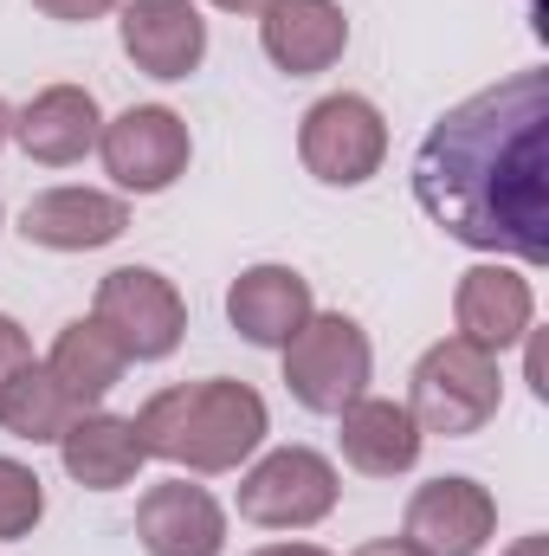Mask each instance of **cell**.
Listing matches in <instances>:
<instances>
[{
    "instance_id": "obj_1",
    "label": "cell",
    "mask_w": 549,
    "mask_h": 556,
    "mask_svg": "<svg viewBox=\"0 0 549 556\" xmlns=\"http://www.w3.org/2000/svg\"><path fill=\"white\" fill-rule=\"evenodd\" d=\"M420 214L491 260H549V72H511L452 104L413 149Z\"/></svg>"
},
{
    "instance_id": "obj_2",
    "label": "cell",
    "mask_w": 549,
    "mask_h": 556,
    "mask_svg": "<svg viewBox=\"0 0 549 556\" xmlns=\"http://www.w3.org/2000/svg\"><path fill=\"white\" fill-rule=\"evenodd\" d=\"M142 453L149 459H168L181 472H240L266 433H272V415H266V395L253 382H233V376H207V382H175V389H155L137 415Z\"/></svg>"
},
{
    "instance_id": "obj_3",
    "label": "cell",
    "mask_w": 549,
    "mask_h": 556,
    "mask_svg": "<svg viewBox=\"0 0 549 556\" xmlns=\"http://www.w3.org/2000/svg\"><path fill=\"white\" fill-rule=\"evenodd\" d=\"M505 408V369L491 350L465 343V337H439L408 376V415L420 433L439 440H465L478 427H491Z\"/></svg>"
},
{
    "instance_id": "obj_4",
    "label": "cell",
    "mask_w": 549,
    "mask_h": 556,
    "mask_svg": "<svg viewBox=\"0 0 549 556\" xmlns=\"http://www.w3.org/2000/svg\"><path fill=\"white\" fill-rule=\"evenodd\" d=\"M278 356H284V389L304 415H343L356 395H369L375 376L369 330L343 311H310V324Z\"/></svg>"
},
{
    "instance_id": "obj_5",
    "label": "cell",
    "mask_w": 549,
    "mask_h": 556,
    "mask_svg": "<svg viewBox=\"0 0 549 556\" xmlns=\"http://www.w3.org/2000/svg\"><path fill=\"white\" fill-rule=\"evenodd\" d=\"M336 466L317 446H272L240 472V518L259 531H310L336 511Z\"/></svg>"
},
{
    "instance_id": "obj_6",
    "label": "cell",
    "mask_w": 549,
    "mask_h": 556,
    "mask_svg": "<svg viewBox=\"0 0 549 556\" xmlns=\"http://www.w3.org/2000/svg\"><path fill=\"white\" fill-rule=\"evenodd\" d=\"M297 162L323 188H362L388 162V117L362 91H330L297 124Z\"/></svg>"
},
{
    "instance_id": "obj_7",
    "label": "cell",
    "mask_w": 549,
    "mask_h": 556,
    "mask_svg": "<svg viewBox=\"0 0 549 556\" xmlns=\"http://www.w3.org/2000/svg\"><path fill=\"white\" fill-rule=\"evenodd\" d=\"M91 317L124 343L130 363H168L188 337V298L175 291V278L155 266H117L98 278V304Z\"/></svg>"
},
{
    "instance_id": "obj_8",
    "label": "cell",
    "mask_w": 549,
    "mask_h": 556,
    "mask_svg": "<svg viewBox=\"0 0 549 556\" xmlns=\"http://www.w3.org/2000/svg\"><path fill=\"white\" fill-rule=\"evenodd\" d=\"M98 155H104V175L124 194H168L188 175V162H194V137H188L181 111H168V104H130V111L104 117Z\"/></svg>"
},
{
    "instance_id": "obj_9",
    "label": "cell",
    "mask_w": 549,
    "mask_h": 556,
    "mask_svg": "<svg viewBox=\"0 0 549 556\" xmlns=\"http://www.w3.org/2000/svg\"><path fill=\"white\" fill-rule=\"evenodd\" d=\"M491 538H498V498L478 479L446 472L413 485L401 511V544H413L420 556H478Z\"/></svg>"
},
{
    "instance_id": "obj_10",
    "label": "cell",
    "mask_w": 549,
    "mask_h": 556,
    "mask_svg": "<svg viewBox=\"0 0 549 556\" xmlns=\"http://www.w3.org/2000/svg\"><path fill=\"white\" fill-rule=\"evenodd\" d=\"M117 39H124V59L142 78H162V85L194 78L207 59V20L194 0H124Z\"/></svg>"
},
{
    "instance_id": "obj_11",
    "label": "cell",
    "mask_w": 549,
    "mask_h": 556,
    "mask_svg": "<svg viewBox=\"0 0 549 556\" xmlns=\"http://www.w3.org/2000/svg\"><path fill=\"white\" fill-rule=\"evenodd\" d=\"M452 324H459L452 337H465V343H478V350H491V356L518 350V343L531 337V324H537V291H531L524 266H511V260H485V266L459 273Z\"/></svg>"
},
{
    "instance_id": "obj_12",
    "label": "cell",
    "mask_w": 549,
    "mask_h": 556,
    "mask_svg": "<svg viewBox=\"0 0 549 556\" xmlns=\"http://www.w3.org/2000/svg\"><path fill=\"white\" fill-rule=\"evenodd\" d=\"M130 233V201L104 188H46L20 207V240L46 253H98Z\"/></svg>"
},
{
    "instance_id": "obj_13",
    "label": "cell",
    "mask_w": 549,
    "mask_h": 556,
    "mask_svg": "<svg viewBox=\"0 0 549 556\" xmlns=\"http://www.w3.org/2000/svg\"><path fill=\"white\" fill-rule=\"evenodd\" d=\"M104 137V111L85 85H46L13 111V142L39 168H72Z\"/></svg>"
},
{
    "instance_id": "obj_14",
    "label": "cell",
    "mask_w": 549,
    "mask_h": 556,
    "mask_svg": "<svg viewBox=\"0 0 549 556\" xmlns=\"http://www.w3.org/2000/svg\"><path fill=\"white\" fill-rule=\"evenodd\" d=\"M137 544L149 556H220L227 551V511L207 485L162 479L137 498Z\"/></svg>"
},
{
    "instance_id": "obj_15",
    "label": "cell",
    "mask_w": 549,
    "mask_h": 556,
    "mask_svg": "<svg viewBox=\"0 0 549 556\" xmlns=\"http://www.w3.org/2000/svg\"><path fill=\"white\" fill-rule=\"evenodd\" d=\"M317 298H310V278L297 266H246V273L227 285V324L253 343V350H284L304 324H310Z\"/></svg>"
},
{
    "instance_id": "obj_16",
    "label": "cell",
    "mask_w": 549,
    "mask_h": 556,
    "mask_svg": "<svg viewBox=\"0 0 549 556\" xmlns=\"http://www.w3.org/2000/svg\"><path fill=\"white\" fill-rule=\"evenodd\" d=\"M259 46L284 78H317L349 52V13L336 0H272L259 13Z\"/></svg>"
},
{
    "instance_id": "obj_17",
    "label": "cell",
    "mask_w": 549,
    "mask_h": 556,
    "mask_svg": "<svg viewBox=\"0 0 549 556\" xmlns=\"http://www.w3.org/2000/svg\"><path fill=\"white\" fill-rule=\"evenodd\" d=\"M336 446H343V466H349V472H362V479H401V472L420 466L426 433L413 427L408 402L356 395V402L336 415Z\"/></svg>"
},
{
    "instance_id": "obj_18",
    "label": "cell",
    "mask_w": 549,
    "mask_h": 556,
    "mask_svg": "<svg viewBox=\"0 0 549 556\" xmlns=\"http://www.w3.org/2000/svg\"><path fill=\"white\" fill-rule=\"evenodd\" d=\"M59 459H65V479L85 485V492H124L142 466H149L137 420L111 415V408L72 415V427L59 433Z\"/></svg>"
},
{
    "instance_id": "obj_19",
    "label": "cell",
    "mask_w": 549,
    "mask_h": 556,
    "mask_svg": "<svg viewBox=\"0 0 549 556\" xmlns=\"http://www.w3.org/2000/svg\"><path fill=\"white\" fill-rule=\"evenodd\" d=\"M46 369H52V382H59L78 408H104V395L124 382L130 356H124V343H117L98 317H72V324L52 337Z\"/></svg>"
},
{
    "instance_id": "obj_20",
    "label": "cell",
    "mask_w": 549,
    "mask_h": 556,
    "mask_svg": "<svg viewBox=\"0 0 549 556\" xmlns=\"http://www.w3.org/2000/svg\"><path fill=\"white\" fill-rule=\"evenodd\" d=\"M72 415H85V408L52 382L46 363H26V369L7 382V395H0V427H7L13 440H26V446H59V433L72 427Z\"/></svg>"
},
{
    "instance_id": "obj_21",
    "label": "cell",
    "mask_w": 549,
    "mask_h": 556,
    "mask_svg": "<svg viewBox=\"0 0 549 556\" xmlns=\"http://www.w3.org/2000/svg\"><path fill=\"white\" fill-rule=\"evenodd\" d=\"M39 518H46V485H39V472H33L26 459H7V453H0V544L33 538Z\"/></svg>"
},
{
    "instance_id": "obj_22",
    "label": "cell",
    "mask_w": 549,
    "mask_h": 556,
    "mask_svg": "<svg viewBox=\"0 0 549 556\" xmlns=\"http://www.w3.org/2000/svg\"><path fill=\"white\" fill-rule=\"evenodd\" d=\"M26 363H39V356H33V337L20 330V317L0 311V395H7V382H13Z\"/></svg>"
},
{
    "instance_id": "obj_23",
    "label": "cell",
    "mask_w": 549,
    "mask_h": 556,
    "mask_svg": "<svg viewBox=\"0 0 549 556\" xmlns=\"http://www.w3.org/2000/svg\"><path fill=\"white\" fill-rule=\"evenodd\" d=\"M46 20H59V26H91V20H104V13H117L124 0H33Z\"/></svg>"
},
{
    "instance_id": "obj_24",
    "label": "cell",
    "mask_w": 549,
    "mask_h": 556,
    "mask_svg": "<svg viewBox=\"0 0 549 556\" xmlns=\"http://www.w3.org/2000/svg\"><path fill=\"white\" fill-rule=\"evenodd\" d=\"M349 556H420L413 544H401V538H369L362 551H349Z\"/></svg>"
},
{
    "instance_id": "obj_25",
    "label": "cell",
    "mask_w": 549,
    "mask_h": 556,
    "mask_svg": "<svg viewBox=\"0 0 549 556\" xmlns=\"http://www.w3.org/2000/svg\"><path fill=\"white\" fill-rule=\"evenodd\" d=\"M253 556H330L323 544H266V551H253Z\"/></svg>"
},
{
    "instance_id": "obj_26",
    "label": "cell",
    "mask_w": 549,
    "mask_h": 556,
    "mask_svg": "<svg viewBox=\"0 0 549 556\" xmlns=\"http://www.w3.org/2000/svg\"><path fill=\"white\" fill-rule=\"evenodd\" d=\"M505 556H549V538H544V531H531V538H518Z\"/></svg>"
},
{
    "instance_id": "obj_27",
    "label": "cell",
    "mask_w": 549,
    "mask_h": 556,
    "mask_svg": "<svg viewBox=\"0 0 549 556\" xmlns=\"http://www.w3.org/2000/svg\"><path fill=\"white\" fill-rule=\"evenodd\" d=\"M207 7H220V13H266L272 0H207Z\"/></svg>"
},
{
    "instance_id": "obj_28",
    "label": "cell",
    "mask_w": 549,
    "mask_h": 556,
    "mask_svg": "<svg viewBox=\"0 0 549 556\" xmlns=\"http://www.w3.org/2000/svg\"><path fill=\"white\" fill-rule=\"evenodd\" d=\"M7 142H13V111L0 104V149H7Z\"/></svg>"
},
{
    "instance_id": "obj_29",
    "label": "cell",
    "mask_w": 549,
    "mask_h": 556,
    "mask_svg": "<svg viewBox=\"0 0 549 556\" xmlns=\"http://www.w3.org/2000/svg\"><path fill=\"white\" fill-rule=\"evenodd\" d=\"M0 220H7V214H0Z\"/></svg>"
}]
</instances>
